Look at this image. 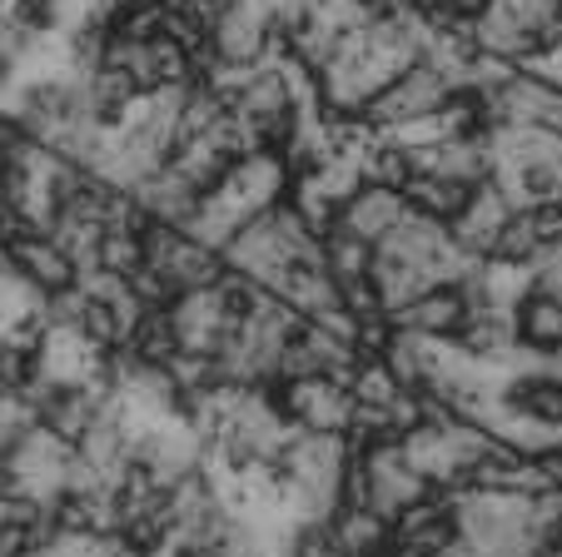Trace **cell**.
<instances>
[{
	"instance_id": "cell-1",
	"label": "cell",
	"mask_w": 562,
	"mask_h": 557,
	"mask_svg": "<svg viewBox=\"0 0 562 557\" xmlns=\"http://www.w3.org/2000/svg\"><path fill=\"white\" fill-rule=\"evenodd\" d=\"M359 463H363V488H369V508H379L383 517H398L408 513L414 503L434 498L438 488L418 474L414 463L404 453V438H379L369 448H359Z\"/></svg>"
},
{
	"instance_id": "cell-2",
	"label": "cell",
	"mask_w": 562,
	"mask_h": 557,
	"mask_svg": "<svg viewBox=\"0 0 562 557\" xmlns=\"http://www.w3.org/2000/svg\"><path fill=\"white\" fill-rule=\"evenodd\" d=\"M70 463H75V443L55 438V433L41 423V428H31L11 448L5 474H0V488H21V493H35V498H45V503H55V498L65 493Z\"/></svg>"
},
{
	"instance_id": "cell-3",
	"label": "cell",
	"mask_w": 562,
	"mask_h": 557,
	"mask_svg": "<svg viewBox=\"0 0 562 557\" xmlns=\"http://www.w3.org/2000/svg\"><path fill=\"white\" fill-rule=\"evenodd\" d=\"M453 96H458L453 80H448L438 65L418 60L414 70H404L369 110H363V120H369V125H379V130H398V125H408V120L438 115V110H443Z\"/></svg>"
},
{
	"instance_id": "cell-4",
	"label": "cell",
	"mask_w": 562,
	"mask_h": 557,
	"mask_svg": "<svg viewBox=\"0 0 562 557\" xmlns=\"http://www.w3.org/2000/svg\"><path fill=\"white\" fill-rule=\"evenodd\" d=\"M284 413L299 423L304 433H349L359 399L344 379L334 374H314V379H294V383H274Z\"/></svg>"
},
{
	"instance_id": "cell-5",
	"label": "cell",
	"mask_w": 562,
	"mask_h": 557,
	"mask_svg": "<svg viewBox=\"0 0 562 557\" xmlns=\"http://www.w3.org/2000/svg\"><path fill=\"white\" fill-rule=\"evenodd\" d=\"M224 264L239 274H249L255 285H265L269 294H274L279 285H284V274L294 269V244H289L284 224L274 220V210L259 214V220H249L245 230L229 239V249H224Z\"/></svg>"
},
{
	"instance_id": "cell-6",
	"label": "cell",
	"mask_w": 562,
	"mask_h": 557,
	"mask_svg": "<svg viewBox=\"0 0 562 557\" xmlns=\"http://www.w3.org/2000/svg\"><path fill=\"white\" fill-rule=\"evenodd\" d=\"M483 105H488V125H528V130L562 135V90L528 70H518L508 85L488 90Z\"/></svg>"
},
{
	"instance_id": "cell-7",
	"label": "cell",
	"mask_w": 562,
	"mask_h": 557,
	"mask_svg": "<svg viewBox=\"0 0 562 557\" xmlns=\"http://www.w3.org/2000/svg\"><path fill=\"white\" fill-rule=\"evenodd\" d=\"M11 269L21 274L25 285L41 289L45 299L65 294V289H80V279H86V274H80V264L60 249V239H55V234H45V230L11 239Z\"/></svg>"
},
{
	"instance_id": "cell-8",
	"label": "cell",
	"mask_w": 562,
	"mask_h": 557,
	"mask_svg": "<svg viewBox=\"0 0 562 557\" xmlns=\"http://www.w3.org/2000/svg\"><path fill=\"white\" fill-rule=\"evenodd\" d=\"M518 214V204L508 200V194L498 190V185H477L473 194H468L463 214H458L453 224H448V234H453L458 244H463L468 254H477V259H493V249H498L503 230H508V220Z\"/></svg>"
},
{
	"instance_id": "cell-9",
	"label": "cell",
	"mask_w": 562,
	"mask_h": 557,
	"mask_svg": "<svg viewBox=\"0 0 562 557\" xmlns=\"http://www.w3.org/2000/svg\"><path fill=\"white\" fill-rule=\"evenodd\" d=\"M468 319H473V304H468L463 285H434L414 304L389 314V324L404 328V334H424V338H458Z\"/></svg>"
},
{
	"instance_id": "cell-10",
	"label": "cell",
	"mask_w": 562,
	"mask_h": 557,
	"mask_svg": "<svg viewBox=\"0 0 562 557\" xmlns=\"http://www.w3.org/2000/svg\"><path fill=\"white\" fill-rule=\"evenodd\" d=\"M170 314H175V328H180V344L190 348V354H220V348L234 338V328H239L214 285L180 294Z\"/></svg>"
},
{
	"instance_id": "cell-11",
	"label": "cell",
	"mask_w": 562,
	"mask_h": 557,
	"mask_svg": "<svg viewBox=\"0 0 562 557\" xmlns=\"http://www.w3.org/2000/svg\"><path fill=\"white\" fill-rule=\"evenodd\" d=\"M404 214H408L404 190H393V185H363V190L339 210V224L349 234H359V239L383 244L398 224H404Z\"/></svg>"
},
{
	"instance_id": "cell-12",
	"label": "cell",
	"mask_w": 562,
	"mask_h": 557,
	"mask_svg": "<svg viewBox=\"0 0 562 557\" xmlns=\"http://www.w3.org/2000/svg\"><path fill=\"white\" fill-rule=\"evenodd\" d=\"M139 210L149 214V224H175V230H190V220L200 214V200L204 194H194L190 185H184L175 169H159L155 179H145L135 190Z\"/></svg>"
},
{
	"instance_id": "cell-13",
	"label": "cell",
	"mask_w": 562,
	"mask_h": 557,
	"mask_svg": "<svg viewBox=\"0 0 562 557\" xmlns=\"http://www.w3.org/2000/svg\"><path fill=\"white\" fill-rule=\"evenodd\" d=\"M274 294L284 299L299 319H318V314H329V309L344 304V289L334 285V274L324 269V264H294Z\"/></svg>"
},
{
	"instance_id": "cell-14",
	"label": "cell",
	"mask_w": 562,
	"mask_h": 557,
	"mask_svg": "<svg viewBox=\"0 0 562 557\" xmlns=\"http://www.w3.org/2000/svg\"><path fill=\"white\" fill-rule=\"evenodd\" d=\"M373 259H379V244L349 234L344 224H334V230L324 234V269L334 274V285H339V289L369 285V279H373Z\"/></svg>"
},
{
	"instance_id": "cell-15",
	"label": "cell",
	"mask_w": 562,
	"mask_h": 557,
	"mask_svg": "<svg viewBox=\"0 0 562 557\" xmlns=\"http://www.w3.org/2000/svg\"><path fill=\"white\" fill-rule=\"evenodd\" d=\"M334 533H339L349 557H389V543H393V523L379 508H363V503L339 508V513H334Z\"/></svg>"
},
{
	"instance_id": "cell-16",
	"label": "cell",
	"mask_w": 562,
	"mask_h": 557,
	"mask_svg": "<svg viewBox=\"0 0 562 557\" xmlns=\"http://www.w3.org/2000/svg\"><path fill=\"white\" fill-rule=\"evenodd\" d=\"M473 190H477V185H458V179L414 169V175H408V185H404V200H408V210L428 214V220L453 224L458 214H463V204H468V194H473Z\"/></svg>"
},
{
	"instance_id": "cell-17",
	"label": "cell",
	"mask_w": 562,
	"mask_h": 557,
	"mask_svg": "<svg viewBox=\"0 0 562 557\" xmlns=\"http://www.w3.org/2000/svg\"><path fill=\"white\" fill-rule=\"evenodd\" d=\"M373 294H379L383 314H398L404 304H414L424 289H434V274L418 269V264H404V259H389V254H379L373 259Z\"/></svg>"
},
{
	"instance_id": "cell-18",
	"label": "cell",
	"mask_w": 562,
	"mask_h": 557,
	"mask_svg": "<svg viewBox=\"0 0 562 557\" xmlns=\"http://www.w3.org/2000/svg\"><path fill=\"white\" fill-rule=\"evenodd\" d=\"M518 338L528 348H538V354H558L562 348V299L532 289L518 304Z\"/></svg>"
},
{
	"instance_id": "cell-19",
	"label": "cell",
	"mask_w": 562,
	"mask_h": 557,
	"mask_svg": "<svg viewBox=\"0 0 562 557\" xmlns=\"http://www.w3.org/2000/svg\"><path fill=\"white\" fill-rule=\"evenodd\" d=\"M130 354L139 358V364H155V368H170L175 354H180V328H175V314L170 309H149L145 319H139V328L130 334Z\"/></svg>"
},
{
	"instance_id": "cell-20",
	"label": "cell",
	"mask_w": 562,
	"mask_h": 557,
	"mask_svg": "<svg viewBox=\"0 0 562 557\" xmlns=\"http://www.w3.org/2000/svg\"><path fill=\"white\" fill-rule=\"evenodd\" d=\"M139 264H149L145 259V234L139 230H105V239H100V264L95 269H105V274H135Z\"/></svg>"
},
{
	"instance_id": "cell-21",
	"label": "cell",
	"mask_w": 562,
	"mask_h": 557,
	"mask_svg": "<svg viewBox=\"0 0 562 557\" xmlns=\"http://www.w3.org/2000/svg\"><path fill=\"white\" fill-rule=\"evenodd\" d=\"M294 557H349L339 543V533H334V517L329 523H304L294 537Z\"/></svg>"
},
{
	"instance_id": "cell-22",
	"label": "cell",
	"mask_w": 562,
	"mask_h": 557,
	"mask_svg": "<svg viewBox=\"0 0 562 557\" xmlns=\"http://www.w3.org/2000/svg\"><path fill=\"white\" fill-rule=\"evenodd\" d=\"M522 70L538 75V80H548V85H558V90H562V35H558V41L542 45V51L532 55V60L522 65Z\"/></svg>"
},
{
	"instance_id": "cell-23",
	"label": "cell",
	"mask_w": 562,
	"mask_h": 557,
	"mask_svg": "<svg viewBox=\"0 0 562 557\" xmlns=\"http://www.w3.org/2000/svg\"><path fill=\"white\" fill-rule=\"evenodd\" d=\"M548 553H552V557H562V537H558V543H552V547H548Z\"/></svg>"
}]
</instances>
